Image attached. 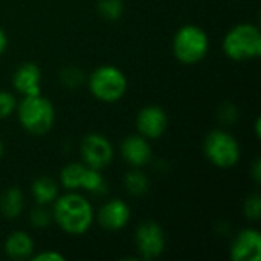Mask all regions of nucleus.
I'll return each instance as SVG.
<instances>
[{"instance_id":"f257e3e1","label":"nucleus","mask_w":261,"mask_h":261,"mask_svg":"<svg viewBox=\"0 0 261 261\" xmlns=\"http://www.w3.org/2000/svg\"><path fill=\"white\" fill-rule=\"evenodd\" d=\"M52 203V217L61 231L69 236H83L90 229L95 211L83 194L67 191L63 196H57Z\"/></svg>"},{"instance_id":"f03ea898","label":"nucleus","mask_w":261,"mask_h":261,"mask_svg":"<svg viewBox=\"0 0 261 261\" xmlns=\"http://www.w3.org/2000/svg\"><path fill=\"white\" fill-rule=\"evenodd\" d=\"M17 118L24 132L40 136L47 133L55 122V107L49 98L38 95L23 96L17 104Z\"/></svg>"},{"instance_id":"7ed1b4c3","label":"nucleus","mask_w":261,"mask_h":261,"mask_svg":"<svg viewBox=\"0 0 261 261\" xmlns=\"http://www.w3.org/2000/svg\"><path fill=\"white\" fill-rule=\"evenodd\" d=\"M222 49L232 61H249L261 55V32L257 24L239 23L223 37Z\"/></svg>"},{"instance_id":"20e7f679","label":"nucleus","mask_w":261,"mask_h":261,"mask_svg":"<svg viewBox=\"0 0 261 261\" xmlns=\"http://www.w3.org/2000/svg\"><path fill=\"white\" fill-rule=\"evenodd\" d=\"M87 86L95 99L106 104H113L122 99L127 93L128 80L119 67L113 64H102L90 73L87 78Z\"/></svg>"},{"instance_id":"39448f33","label":"nucleus","mask_w":261,"mask_h":261,"mask_svg":"<svg viewBox=\"0 0 261 261\" xmlns=\"http://www.w3.org/2000/svg\"><path fill=\"white\" fill-rule=\"evenodd\" d=\"M210 50V37L197 24L180 26L173 37V54L182 64L200 63Z\"/></svg>"},{"instance_id":"423d86ee","label":"nucleus","mask_w":261,"mask_h":261,"mask_svg":"<svg viewBox=\"0 0 261 261\" xmlns=\"http://www.w3.org/2000/svg\"><path fill=\"white\" fill-rule=\"evenodd\" d=\"M203 154L214 167L229 170L240 162L242 148L232 133L223 128H216L203 139Z\"/></svg>"},{"instance_id":"0eeeda50","label":"nucleus","mask_w":261,"mask_h":261,"mask_svg":"<svg viewBox=\"0 0 261 261\" xmlns=\"http://www.w3.org/2000/svg\"><path fill=\"white\" fill-rule=\"evenodd\" d=\"M135 245L141 258L154 260L165 251L167 239L162 226L154 220L142 222L135 231Z\"/></svg>"},{"instance_id":"6e6552de","label":"nucleus","mask_w":261,"mask_h":261,"mask_svg":"<svg viewBox=\"0 0 261 261\" xmlns=\"http://www.w3.org/2000/svg\"><path fill=\"white\" fill-rule=\"evenodd\" d=\"M81 158L83 164L95 170L107 168L113 158L115 150L112 142L101 133H89L81 142Z\"/></svg>"},{"instance_id":"1a4fd4ad","label":"nucleus","mask_w":261,"mask_h":261,"mask_svg":"<svg viewBox=\"0 0 261 261\" xmlns=\"http://www.w3.org/2000/svg\"><path fill=\"white\" fill-rule=\"evenodd\" d=\"M168 127L167 112L159 106H145L136 115V130L148 141L159 139Z\"/></svg>"},{"instance_id":"9d476101","label":"nucleus","mask_w":261,"mask_h":261,"mask_svg":"<svg viewBox=\"0 0 261 261\" xmlns=\"http://www.w3.org/2000/svg\"><path fill=\"white\" fill-rule=\"evenodd\" d=\"M132 211L125 200L110 199L96 213L95 219L106 231H121L130 222Z\"/></svg>"},{"instance_id":"9b49d317","label":"nucleus","mask_w":261,"mask_h":261,"mask_svg":"<svg viewBox=\"0 0 261 261\" xmlns=\"http://www.w3.org/2000/svg\"><path fill=\"white\" fill-rule=\"evenodd\" d=\"M229 255L232 261H260L261 234L258 229L246 228L237 234L231 243Z\"/></svg>"},{"instance_id":"f8f14e48","label":"nucleus","mask_w":261,"mask_h":261,"mask_svg":"<svg viewBox=\"0 0 261 261\" xmlns=\"http://www.w3.org/2000/svg\"><path fill=\"white\" fill-rule=\"evenodd\" d=\"M121 156L133 168H142L150 164L153 158V148L147 138L138 135H130L121 142Z\"/></svg>"},{"instance_id":"ddd939ff","label":"nucleus","mask_w":261,"mask_h":261,"mask_svg":"<svg viewBox=\"0 0 261 261\" xmlns=\"http://www.w3.org/2000/svg\"><path fill=\"white\" fill-rule=\"evenodd\" d=\"M12 87L21 96L41 93V69L31 61L21 63L12 75Z\"/></svg>"},{"instance_id":"4468645a","label":"nucleus","mask_w":261,"mask_h":261,"mask_svg":"<svg viewBox=\"0 0 261 261\" xmlns=\"http://www.w3.org/2000/svg\"><path fill=\"white\" fill-rule=\"evenodd\" d=\"M3 249H5V254L11 260H29L35 251V245H34V240L31 239V236L28 232L14 231L6 237Z\"/></svg>"},{"instance_id":"2eb2a0df","label":"nucleus","mask_w":261,"mask_h":261,"mask_svg":"<svg viewBox=\"0 0 261 261\" xmlns=\"http://www.w3.org/2000/svg\"><path fill=\"white\" fill-rule=\"evenodd\" d=\"M31 193L37 205H50L58 196V184L49 176H40L32 182Z\"/></svg>"},{"instance_id":"dca6fc26","label":"nucleus","mask_w":261,"mask_h":261,"mask_svg":"<svg viewBox=\"0 0 261 261\" xmlns=\"http://www.w3.org/2000/svg\"><path fill=\"white\" fill-rule=\"evenodd\" d=\"M24 208V196L18 187L8 188L0 196V213L6 219H15Z\"/></svg>"},{"instance_id":"f3484780","label":"nucleus","mask_w":261,"mask_h":261,"mask_svg":"<svg viewBox=\"0 0 261 261\" xmlns=\"http://www.w3.org/2000/svg\"><path fill=\"white\" fill-rule=\"evenodd\" d=\"M87 165L80 162H72L66 165L60 173V185L66 191H78L81 188Z\"/></svg>"},{"instance_id":"a211bd4d","label":"nucleus","mask_w":261,"mask_h":261,"mask_svg":"<svg viewBox=\"0 0 261 261\" xmlns=\"http://www.w3.org/2000/svg\"><path fill=\"white\" fill-rule=\"evenodd\" d=\"M124 187H125V190L132 196L141 197V196L148 193L150 180H148V177L139 168H133L132 171H128L124 176Z\"/></svg>"},{"instance_id":"6ab92c4d","label":"nucleus","mask_w":261,"mask_h":261,"mask_svg":"<svg viewBox=\"0 0 261 261\" xmlns=\"http://www.w3.org/2000/svg\"><path fill=\"white\" fill-rule=\"evenodd\" d=\"M81 190H84L86 193H90L93 196H102L107 193V182L104 179V176L101 174V170H95L87 167L83 184H81Z\"/></svg>"},{"instance_id":"aec40b11","label":"nucleus","mask_w":261,"mask_h":261,"mask_svg":"<svg viewBox=\"0 0 261 261\" xmlns=\"http://www.w3.org/2000/svg\"><path fill=\"white\" fill-rule=\"evenodd\" d=\"M98 12L104 20L116 21L124 14V2L122 0H98Z\"/></svg>"},{"instance_id":"412c9836","label":"nucleus","mask_w":261,"mask_h":261,"mask_svg":"<svg viewBox=\"0 0 261 261\" xmlns=\"http://www.w3.org/2000/svg\"><path fill=\"white\" fill-rule=\"evenodd\" d=\"M29 222L34 228L37 229H46L50 226V223L54 222L52 217V211L46 208V205H37L31 214H29Z\"/></svg>"},{"instance_id":"4be33fe9","label":"nucleus","mask_w":261,"mask_h":261,"mask_svg":"<svg viewBox=\"0 0 261 261\" xmlns=\"http://www.w3.org/2000/svg\"><path fill=\"white\" fill-rule=\"evenodd\" d=\"M243 213L249 220H258L261 217V197L258 193L249 194L243 203Z\"/></svg>"},{"instance_id":"5701e85b","label":"nucleus","mask_w":261,"mask_h":261,"mask_svg":"<svg viewBox=\"0 0 261 261\" xmlns=\"http://www.w3.org/2000/svg\"><path fill=\"white\" fill-rule=\"evenodd\" d=\"M17 104L18 102L11 92L0 90V119H6L11 115H14Z\"/></svg>"},{"instance_id":"b1692460","label":"nucleus","mask_w":261,"mask_h":261,"mask_svg":"<svg viewBox=\"0 0 261 261\" xmlns=\"http://www.w3.org/2000/svg\"><path fill=\"white\" fill-rule=\"evenodd\" d=\"M217 116H219V121L223 125H231V124H234L239 119V109L232 102L226 101V102H223L219 107Z\"/></svg>"},{"instance_id":"393cba45","label":"nucleus","mask_w":261,"mask_h":261,"mask_svg":"<svg viewBox=\"0 0 261 261\" xmlns=\"http://www.w3.org/2000/svg\"><path fill=\"white\" fill-rule=\"evenodd\" d=\"M60 78H61V83L66 87H70V89L80 86L84 81L83 72L80 69H76V67H66V69H63Z\"/></svg>"},{"instance_id":"a878e982","label":"nucleus","mask_w":261,"mask_h":261,"mask_svg":"<svg viewBox=\"0 0 261 261\" xmlns=\"http://www.w3.org/2000/svg\"><path fill=\"white\" fill-rule=\"evenodd\" d=\"M32 261H64V255L57 252V251H43L40 254H32V257L29 258Z\"/></svg>"},{"instance_id":"bb28decb","label":"nucleus","mask_w":261,"mask_h":261,"mask_svg":"<svg viewBox=\"0 0 261 261\" xmlns=\"http://www.w3.org/2000/svg\"><path fill=\"white\" fill-rule=\"evenodd\" d=\"M251 174H252V177H254V180L258 184L261 179V162L260 159H257L255 162H254V165H252V170H251Z\"/></svg>"},{"instance_id":"cd10ccee","label":"nucleus","mask_w":261,"mask_h":261,"mask_svg":"<svg viewBox=\"0 0 261 261\" xmlns=\"http://www.w3.org/2000/svg\"><path fill=\"white\" fill-rule=\"evenodd\" d=\"M6 49H8V35L5 29L0 26V55H3Z\"/></svg>"},{"instance_id":"c85d7f7f","label":"nucleus","mask_w":261,"mask_h":261,"mask_svg":"<svg viewBox=\"0 0 261 261\" xmlns=\"http://www.w3.org/2000/svg\"><path fill=\"white\" fill-rule=\"evenodd\" d=\"M255 132H257V138H260V118H257L255 121Z\"/></svg>"},{"instance_id":"c756f323","label":"nucleus","mask_w":261,"mask_h":261,"mask_svg":"<svg viewBox=\"0 0 261 261\" xmlns=\"http://www.w3.org/2000/svg\"><path fill=\"white\" fill-rule=\"evenodd\" d=\"M3 153H5V147H3V142H2V139H0V159H2V156H3Z\"/></svg>"}]
</instances>
